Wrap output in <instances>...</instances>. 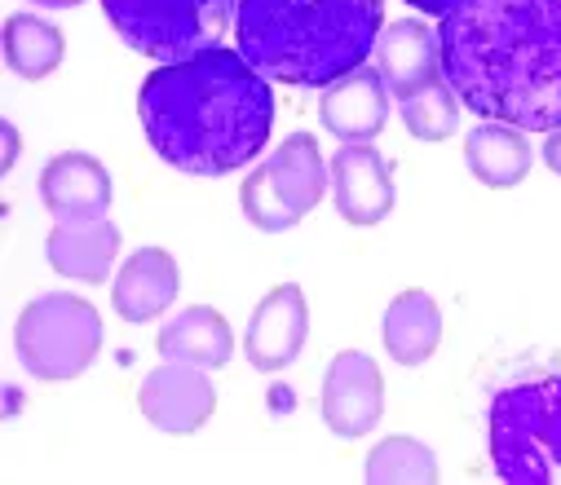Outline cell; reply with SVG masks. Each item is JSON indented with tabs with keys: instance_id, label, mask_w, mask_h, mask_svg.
I'll list each match as a JSON object with an SVG mask.
<instances>
[{
	"instance_id": "obj_1",
	"label": "cell",
	"mask_w": 561,
	"mask_h": 485,
	"mask_svg": "<svg viewBox=\"0 0 561 485\" xmlns=\"http://www.w3.org/2000/svg\"><path fill=\"white\" fill-rule=\"evenodd\" d=\"M438 36L443 76L473 115L561 128V0H460Z\"/></svg>"
},
{
	"instance_id": "obj_2",
	"label": "cell",
	"mask_w": 561,
	"mask_h": 485,
	"mask_svg": "<svg viewBox=\"0 0 561 485\" xmlns=\"http://www.w3.org/2000/svg\"><path fill=\"white\" fill-rule=\"evenodd\" d=\"M151 150L186 177H226L265 150L274 89L239 49L164 62L137 93Z\"/></svg>"
},
{
	"instance_id": "obj_3",
	"label": "cell",
	"mask_w": 561,
	"mask_h": 485,
	"mask_svg": "<svg viewBox=\"0 0 561 485\" xmlns=\"http://www.w3.org/2000/svg\"><path fill=\"white\" fill-rule=\"evenodd\" d=\"M385 0H239V54L278 84L328 89L367 67Z\"/></svg>"
},
{
	"instance_id": "obj_4",
	"label": "cell",
	"mask_w": 561,
	"mask_h": 485,
	"mask_svg": "<svg viewBox=\"0 0 561 485\" xmlns=\"http://www.w3.org/2000/svg\"><path fill=\"white\" fill-rule=\"evenodd\" d=\"M491 463L508 485H543L561 467V371H517L500 380L486 411Z\"/></svg>"
},
{
	"instance_id": "obj_5",
	"label": "cell",
	"mask_w": 561,
	"mask_h": 485,
	"mask_svg": "<svg viewBox=\"0 0 561 485\" xmlns=\"http://www.w3.org/2000/svg\"><path fill=\"white\" fill-rule=\"evenodd\" d=\"M115 36L160 67L221 49L239 0H102Z\"/></svg>"
},
{
	"instance_id": "obj_6",
	"label": "cell",
	"mask_w": 561,
	"mask_h": 485,
	"mask_svg": "<svg viewBox=\"0 0 561 485\" xmlns=\"http://www.w3.org/2000/svg\"><path fill=\"white\" fill-rule=\"evenodd\" d=\"M14 354L27 367V376L45 384L76 380L102 354V317L84 296L45 291L27 300V309L19 313Z\"/></svg>"
},
{
	"instance_id": "obj_7",
	"label": "cell",
	"mask_w": 561,
	"mask_h": 485,
	"mask_svg": "<svg viewBox=\"0 0 561 485\" xmlns=\"http://www.w3.org/2000/svg\"><path fill=\"white\" fill-rule=\"evenodd\" d=\"M328 186H332V164H323L319 141L310 132H293L243 182V195H239L243 217L265 234L293 230L306 212L323 204Z\"/></svg>"
},
{
	"instance_id": "obj_8",
	"label": "cell",
	"mask_w": 561,
	"mask_h": 485,
	"mask_svg": "<svg viewBox=\"0 0 561 485\" xmlns=\"http://www.w3.org/2000/svg\"><path fill=\"white\" fill-rule=\"evenodd\" d=\"M306 336H310L306 291L297 282H278L252 309L248 336H243V354H248V362L261 376H274V371H288L297 362V354L306 349Z\"/></svg>"
},
{
	"instance_id": "obj_9",
	"label": "cell",
	"mask_w": 561,
	"mask_h": 485,
	"mask_svg": "<svg viewBox=\"0 0 561 485\" xmlns=\"http://www.w3.org/2000/svg\"><path fill=\"white\" fill-rule=\"evenodd\" d=\"M137 406L142 415L160 428V432H173V437H191L199 432L213 411H217V389L208 380L204 367H191V362H169L156 367L147 380H142V393H137Z\"/></svg>"
},
{
	"instance_id": "obj_10",
	"label": "cell",
	"mask_w": 561,
	"mask_h": 485,
	"mask_svg": "<svg viewBox=\"0 0 561 485\" xmlns=\"http://www.w3.org/2000/svg\"><path fill=\"white\" fill-rule=\"evenodd\" d=\"M380 411H385L380 367L358 349L336 354L328 376H323V419H328V428L336 437H367L380 424Z\"/></svg>"
},
{
	"instance_id": "obj_11",
	"label": "cell",
	"mask_w": 561,
	"mask_h": 485,
	"mask_svg": "<svg viewBox=\"0 0 561 485\" xmlns=\"http://www.w3.org/2000/svg\"><path fill=\"white\" fill-rule=\"evenodd\" d=\"M332 199L350 226H380L393 212L389 159L367 141H341L332 154Z\"/></svg>"
},
{
	"instance_id": "obj_12",
	"label": "cell",
	"mask_w": 561,
	"mask_h": 485,
	"mask_svg": "<svg viewBox=\"0 0 561 485\" xmlns=\"http://www.w3.org/2000/svg\"><path fill=\"white\" fill-rule=\"evenodd\" d=\"M41 199L58 226L102 221L111 212V173L84 150L54 154L41 173Z\"/></svg>"
},
{
	"instance_id": "obj_13",
	"label": "cell",
	"mask_w": 561,
	"mask_h": 485,
	"mask_svg": "<svg viewBox=\"0 0 561 485\" xmlns=\"http://www.w3.org/2000/svg\"><path fill=\"white\" fill-rule=\"evenodd\" d=\"M376 71L385 76L389 93L411 97L415 89H430L443 80V36L415 19L389 23L376 45Z\"/></svg>"
},
{
	"instance_id": "obj_14",
	"label": "cell",
	"mask_w": 561,
	"mask_h": 485,
	"mask_svg": "<svg viewBox=\"0 0 561 485\" xmlns=\"http://www.w3.org/2000/svg\"><path fill=\"white\" fill-rule=\"evenodd\" d=\"M178 291H182L178 261L164 247H137L111 282V304L124 322H151V317L169 313Z\"/></svg>"
},
{
	"instance_id": "obj_15",
	"label": "cell",
	"mask_w": 561,
	"mask_h": 485,
	"mask_svg": "<svg viewBox=\"0 0 561 485\" xmlns=\"http://www.w3.org/2000/svg\"><path fill=\"white\" fill-rule=\"evenodd\" d=\"M389 84L376 67H358L350 76H341L336 84H328L323 93V128L336 137V141H371L385 119H389Z\"/></svg>"
},
{
	"instance_id": "obj_16",
	"label": "cell",
	"mask_w": 561,
	"mask_h": 485,
	"mask_svg": "<svg viewBox=\"0 0 561 485\" xmlns=\"http://www.w3.org/2000/svg\"><path fill=\"white\" fill-rule=\"evenodd\" d=\"M380 336H385V349L393 362L402 367H420L430 362L443 345V309L430 291H402L393 296V304L385 309V322H380Z\"/></svg>"
},
{
	"instance_id": "obj_17",
	"label": "cell",
	"mask_w": 561,
	"mask_h": 485,
	"mask_svg": "<svg viewBox=\"0 0 561 485\" xmlns=\"http://www.w3.org/2000/svg\"><path fill=\"white\" fill-rule=\"evenodd\" d=\"M45 256L49 265L62 274V278H76V282H102L119 256V230L102 217V221H71V226H58L49 230V243H45Z\"/></svg>"
},
{
	"instance_id": "obj_18",
	"label": "cell",
	"mask_w": 561,
	"mask_h": 485,
	"mask_svg": "<svg viewBox=\"0 0 561 485\" xmlns=\"http://www.w3.org/2000/svg\"><path fill=\"white\" fill-rule=\"evenodd\" d=\"M160 354L169 362H191V367L217 371L234 354V332L213 304H191V309H182L178 317L164 322Z\"/></svg>"
},
{
	"instance_id": "obj_19",
	"label": "cell",
	"mask_w": 561,
	"mask_h": 485,
	"mask_svg": "<svg viewBox=\"0 0 561 485\" xmlns=\"http://www.w3.org/2000/svg\"><path fill=\"white\" fill-rule=\"evenodd\" d=\"M465 159L469 173L491 186V190H508L530 173V141L522 128L500 124V119H482L469 137H465Z\"/></svg>"
},
{
	"instance_id": "obj_20",
	"label": "cell",
	"mask_w": 561,
	"mask_h": 485,
	"mask_svg": "<svg viewBox=\"0 0 561 485\" xmlns=\"http://www.w3.org/2000/svg\"><path fill=\"white\" fill-rule=\"evenodd\" d=\"M67 54L62 32L41 14H14L5 23V58L19 80H45Z\"/></svg>"
},
{
	"instance_id": "obj_21",
	"label": "cell",
	"mask_w": 561,
	"mask_h": 485,
	"mask_svg": "<svg viewBox=\"0 0 561 485\" xmlns=\"http://www.w3.org/2000/svg\"><path fill=\"white\" fill-rule=\"evenodd\" d=\"M367 481L371 485H434L438 459L425 441L415 437H385L367 454Z\"/></svg>"
},
{
	"instance_id": "obj_22",
	"label": "cell",
	"mask_w": 561,
	"mask_h": 485,
	"mask_svg": "<svg viewBox=\"0 0 561 485\" xmlns=\"http://www.w3.org/2000/svg\"><path fill=\"white\" fill-rule=\"evenodd\" d=\"M460 106L465 102L456 97L447 76L438 84H430V89H415L411 97H398V115H402V124H407V132L415 141H447L456 132V124H460Z\"/></svg>"
},
{
	"instance_id": "obj_23",
	"label": "cell",
	"mask_w": 561,
	"mask_h": 485,
	"mask_svg": "<svg viewBox=\"0 0 561 485\" xmlns=\"http://www.w3.org/2000/svg\"><path fill=\"white\" fill-rule=\"evenodd\" d=\"M411 10H420V14H430V19H447L460 0H407Z\"/></svg>"
},
{
	"instance_id": "obj_24",
	"label": "cell",
	"mask_w": 561,
	"mask_h": 485,
	"mask_svg": "<svg viewBox=\"0 0 561 485\" xmlns=\"http://www.w3.org/2000/svg\"><path fill=\"white\" fill-rule=\"evenodd\" d=\"M543 164L561 177V128H552V132H548V141H543Z\"/></svg>"
},
{
	"instance_id": "obj_25",
	"label": "cell",
	"mask_w": 561,
	"mask_h": 485,
	"mask_svg": "<svg viewBox=\"0 0 561 485\" xmlns=\"http://www.w3.org/2000/svg\"><path fill=\"white\" fill-rule=\"evenodd\" d=\"M41 10H71V5H84V0H32Z\"/></svg>"
}]
</instances>
